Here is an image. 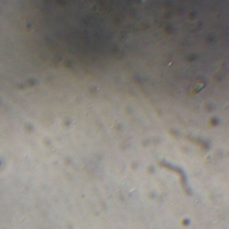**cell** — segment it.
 <instances>
[{"instance_id":"1","label":"cell","mask_w":229,"mask_h":229,"mask_svg":"<svg viewBox=\"0 0 229 229\" xmlns=\"http://www.w3.org/2000/svg\"><path fill=\"white\" fill-rule=\"evenodd\" d=\"M203 87H204V83H198V84L194 85V86L192 88V92H193V93H198Z\"/></svg>"}]
</instances>
